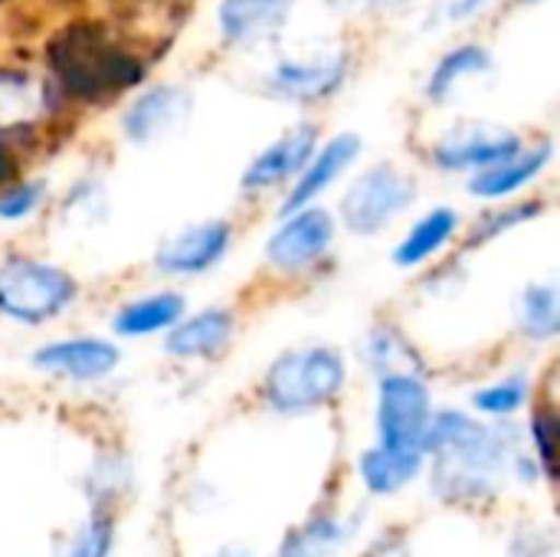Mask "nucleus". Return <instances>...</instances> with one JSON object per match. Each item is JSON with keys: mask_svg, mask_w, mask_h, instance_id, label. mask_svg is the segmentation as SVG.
Wrapping results in <instances>:
<instances>
[{"mask_svg": "<svg viewBox=\"0 0 560 557\" xmlns=\"http://www.w3.org/2000/svg\"><path fill=\"white\" fill-rule=\"evenodd\" d=\"M56 85L75 98L102 102L144 79V62L102 26H69L49 46Z\"/></svg>", "mask_w": 560, "mask_h": 557, "instance_id": "obj_1", "label": "nucleus"}, {"mask_svg": "<svg viewBox=\"0 0 560 557\" xmlns=\"http://www.w3.org/2000/svg\"><path fill=\"white\" fill-rule=\"evenodd\" d=\"M345 384V361L335 348L282 355L266 374V401L279 414H302L328 404Z\"/></svg>", "mask_w": 560, "mask_h": 557, "instance_id": "obj_2", "label": "nucleus"}, {"mask_svg": "<svg viewBox=\"0 0 560 557\" xmlns=\"http://www.w3.org/2000/svg\"><path fill=\"white\" fill-rule=\"evenodd\" d=\"M75 299V279L66 269L36 259H7L0 266V315L20 325H43Z\"/></svg>", "mask_w": 560, "mask_h": 557, "instance_id": "obj_3", "label": "nucleus"}, {"mask_svg": "<svg viewBox=\"0 0 560 557\" xmlns=\"http://www.w3.org/2000/svg\"><path fill=\"white\" fill-rule=\"evenodd\" d=\"M413 197L417 187L410 174H404L394 164H374L364 174H358L341 197L345 227L354 236L384 233L413 204Z\"/></svg>", "mask_w": 560, "mask_h": 557, "instance_id": "obj_4", "label": "nucleus"}, {"mask_svg": "<svg viewBox=\"0 0 560 557\" xmlns=\"http://www.w3.org/2000/svg\"><path fill=\"white\" fill-rule=\"evenodd\" d=\"M430 417H433L430 414V391L417 374H407V371L384 374L381 404H377L381 446L420 453V440H423Z\"/></svg>", "mask_w": 560, "mask_h": 557, "instance_id": "obj_5", "label": "nucleus"}, {"mask_svg": "<svg viewBox=\"0 0 560 557\" xmlns=\"http://www.w3.org/2000/svg\"><path fill=\"white\" fill-rule=\"evenodd\" d=\"M348 53L335 49V46H322V49H308L299 56H282L269 76H266V89L279 98H292V102H318L331 92L341 89V82L348 79Z\"/></svg>", "mask_w": 560, "mask_h": 557, "instance_id": "obj_6", "label": "nucleus"}, {"mask_svg": "<svg viewBox=\"0 0 560 557\" xmlns=\"http://www.w3.org/2000/svg\"><path fill=\"white\" fill-rule=\"evenodd\" d=\"M522 151V138L512 128L492 121H463L443 135L433 148V161L443 171H482Z\"/></svg>", "mask_w": 560, "mask_h": 557, "instance_id": "obj_7", "label": "nucleus"}, {"mask_svg": "<svg viewBox=\"0 0 560 557\" xmlns=\"http://www.w3.org/2000/svg\"><path fill=\"white\" fill-rule=\"evenodd\" d=\"M335 240V217L322 207H299L282 217V227L266 243V263L282 272H299L322 259Z\"/></svg>", "mask_w": 560, "mask_h": 557, "instance_id": "obj_8", "label": "nucleus"}, {"mask_svg": "<svg viewBox=\"0 0 560 557\" xmlns=\"http://www.w3.org/2000/svg\"><path fill=\"white\" fill-rule=\"evenodd\" d=\"M230 240H233V230L226 220L194 223V227L180 230L177 236H171L167 243H161V250L154 253V266L167 276L210 272L226 256Z\"/></svg>", "mask_w": 560, "mask_h": 557, "instance_id": "obj_9", "label": "nucleus"}, {"mask_svg": "<svg viewBox=\"0 0 560 557\" xmlns=\"http://www.w3.org/2000/svg\"><path fill=\"white\" fill-rule=\"evenodd\" d=\"M190 112H194L190 89H184V85H154V89H148V92H141L135 98V105L121 118V128H125L128 141L148 144V141H158L167 131L180 128Z\"/></svg>", "mask_w": 560, "mask_h": 557, "instance_id": "obj_10", "label": "nucleus"}, {"mask_svg": "<svg viewBox=\"0 0 560 557\" xmlns=\"http://www.w3.org/2000/svg\"><path fill=\"white\" fill-rule=\"evenodd\" d=\"M315 148H318V128L312 121H302V125L289 128L266 151H259L253 158V164L243 171V177H240L243 190H269V187L295 177L305 167V161L312 158Z\"/></svg>", "mask_w": 560, "mask_h": 557, "instance_id": "obj_11", "label": "nucleus"}, {"mask_svg": "<svg viewBox=\"0 0 560 557\" xmlns=\"http://www.w3.org/2000/svg\"><path fill=\"white\" fill-rule=\"evenodd\" d=\"M361 154V138L345 131V135H335L325 148H315L312 158L305 161V167L299 171V181L295 187L289 190V197L282 200L279 207V217H289L292 210L299 207H308L322 190H328Z\"/></svg>", "mask_w": 560, "mask_h": 557, "instance_id": "obj_12", "label": "nucleus"}, {"mask_svg": "<svg viewBox=\"0 0 560 557\" xmlns=\"http://www.w3.org/2000/svg\"><path fill=\"white\" fill-rule=\"evenodd\" d=\"M118 361H121V351L102 338H66V341L43 345L33 355V368L62 374L72 381H98L112 374Z\"/></svg>", "mask_w": 560, "mask_h": 557, "instance_id": "obj_13", "label": "nucleus"}, {"mask_svg": "<svg viewBox=\"0 0 560 557\" xmlns=\"http://www.w3.org/2000/svg\"><path fill=\"white\" fill-rule=\"evenodd\" d=\"M292 16V0H220L217 23L230 43L256 46L276 36Z\"/></svg>", "mask_w": 560, "mask_h": 557, "instance_id": "obj_14", "label": "nucleus"}, {"mask_svg": "<svg viewBox=\"0 0 560 557\" xmlns=\"http://www.w3.org/2000/svg\"><path fill=\"white\" fill-rule=\"evenodd\" d=\"M551 154H555V148L548 141L532 148V151H515L512 158H505V161H499L492 167L476 171L469 177V194L482 197V200H502V197L522 190L528 181H535L548 167Z\"/></svg>", "mask_w": 560, "mask_h": 557, "instance_id": "obj_15", "label": "nucleus"}, {"mask_svg": "<svg viewBox=\"0 0 560 557\" xmlns=\"http://www.w3.org/2000/svg\"><path fill=\"white\" fill-rule=\"evenodd\" d=\"M233 338V315L226 309H203L194 318L171 325L164 351L174 358H210Z\"/></svg>", "mask_w": 560, "mask_h": 557, "instance_id": "obj_16", "label": "nucleus"}, {"mask_svg": "<svg viewBox=\"0 0 560 557\" xmlns=\"http://www.w3.org/2000/svg\"><path fill=\"white\" fill-rule=\"evenodd\" d=\"M184 309H187V302H184L180 292H154V295L135 299L121 312H115L112 328L121 338L154 335V332H164V328L177 325L184 318Z\"/></svg>", "mask_w": 560, "mask_h": 557, "instance_id": "obj_17", "label": "nucleus"}, {"mask_svg": "<svg viewBox=\"0 0 560 557\" xmlns=\"http://www.w3.org/2000/svg\"><path fill=\"white\" fill-rule=\"evenodd\" d=\"M459 230V213L453 207H436L430 210L394 250V263L400 269H413L420 263H427L430 256H436Z\"/></svg>", "mask_w": 560, "mask_h": 557, "instance_id": "obj_18", "label": "nucleus"}, {"mask_svg": "<svg viewBox=\"0 0 560 557\" xmlns=\"http://www.w3.org/2000/svg\"><path fill=\"white\" fill-rule=\"evenodd\" d=\"M49 108L46 85L26 72H0V135L33 125Z\"/></svg>", "mask_w": 560, "mask_h": 557, "instance_id": "obj_19", "label": "nucleus"}, {"mask_svg": "<svg viewBox=\"0 0 560 557\" xmlns=\"http://www.w3.org/2000/svg\"><path fill=\"white\" fill-rule=\"evenodd\" d=\"M420 456L423 453H417V450L377 446V450H368L361 456V476H364L371 492L387 496V492H397L400 486H407L420 473Z\"/></svg>", "mask_w": 560, "mask_h": 557, "instance_id": "obj_20", "label": "nucleus"}, {"mask_svg": "<svg viewBox=\"0 0 560 557\" xmlns=\"http://www.w3.org/2000/svg\"><path fill=\"white\" fill-rule=\"evenodd\" d=\"M489 69H492L489 49H482V46H459V49H450V53L436 62V69L430 72L427 95H430L433 102H446V98L463 85V79H469V76H486Z\"/></svg>", "mask_w": 560, "mask_h": 557, "instance_id": "obj_21", "label": "nucleus"}, {"mask_svg": "<svg viewBox=\"0 0 560 557\" xmlns=\"http://www.w3.org/2000/svg\"><path fill=\"white\" fill-rule=\"evenodd\" d=\"M522 332L535 341H548L560 332V295L555 282H535L522 292Z\"/></svg>", "mask_w": 560, "mask_h": 557, "instance_id": "obj_22", "label": "nucleus"}, {"mask_svg": "<svg viewBox=\"0 0 560 557\" xmlns=\"http://www.w3.org/2000/svg\"><path fill=\"white\" fill-rule=\"evenodd\" d=\"M341 545V529L331 519H318L289 538L282 557H328Z\"/></svg>", "mask_w": 560, "mask_h": 557, "instance_id": "obj_23", "label": "nucleus"}, {"mask_svg": "<svg viewBox=\"0 0 560 557\" xmlns=\"http://www.w3.org/2000/svg\"><path fill=\"white\" fill-rule=\"evenodd\" d=\"M528 401V381L522 374L509 378V381H499L486 391H479L472 397V404L482 410V414H492V417H505V414H515L522 404Z\"/></svg>", "mask_w": 560, "mask_h": 557, "instance_id": "obj_24", "label": "nucleus"}, {"mask_svg": "<svg viewBox=\"0 0 560 557\" xmlns=\"http://www.w3.org/2000/svg\"><path fill=\"white\" fill-rule=\"evenodd\" d=\"M46 184L43 181H26V184H13L0 194V220H23L30 217L39 204H43Z\"/></svg>", "mask_w": 560, "mask_h": 557, "instance_id": "obj_25", "label": "nucleus"}, {"mask_svg": "<svg viewBox=\"0 0 560 557\" xmlns=\"http://www.w3.org/2000/svg\"><path fill=\"white\" fill-rule=\"evenodd\" d=\"M538 213H541V204H525V207H512V210H495V213H489L486 223L476 227L469 246H482V243L502 236L505 230H512V227H518V223H525V220H532V217H538Z\"/></svg>", "mask_w": 560, "mask_h": 557, "instance_id": "obj_26", "label": "nucleus"}, {"mask_svg": "<svg viewBox=\"0 0 560 557\" xmlns=\"http://www.w3.org/2000/svg\"><path fill=\"white\" fill-rule=\"evenodd\" d=\"M108 552H112V522L108 519H92L79 532V538L72 542L66 557H108Z\"/></svg>", "mask_w": 560, "mask_h": 557, "instance_id": "obj_27", "label": "nucleus"}, {"mask_svg": "<svg viewBox=\"0 0 560 557\" xmlns=\"http://www.w3.org/2000/svg\"><path fill=\"white\" fill-rule=\"evenodd\" d=\"M532 433H535V446L541 453V463L548 469V476H558V463H555V443H558V417L551 410H538L532 420Z\"/></svg>", "mask_w": 560, "mask_h": 557, "instance_id": "obj_28", "label": "nucleus"}, {"mask_svg": "<svg viewBox=\"0 0 560 557\" xmlns=\"http://www.w3.org/2000/svg\"><path fill=\"white\" fill-rule=\"evenodd\" d=\"M335 10H390L407 0H328Z\"/></svg>", "mask_w": 560, "mask_h": 557, "instance_id": "obj_29", "label": "nucleus"}, {"mask_svg": "<svg viewBox=\"0 0 560 557\" xmlns=\"http://www.w3.org/2000/svg\"><path fill=\"white\" fill-rule=\"evenodd\" d=\"M489 0H453L450 7V20H469L472 13H479Z\"/></svg>", "mask_w": 560, "mask_h": 557, "instance_id": "obj_30", "label": "nucleus"}]
</instances>
